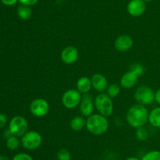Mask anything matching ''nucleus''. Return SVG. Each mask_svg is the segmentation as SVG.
I'll list each match as a JSON object with an SVG mask.
<instances>
[{"instance_id":"nucleus-1","label":"nucleus","mask_w":160,"mask_h":160,"mask_svg":"<svg viewBox=\"0 0 160 160\" xmlns=\"http://www.w3.org/2000/svg\"><path fill=\"white\" fill-rule=\"evenodd\" d=\"M149 112L145 105L134 104L128 109L127 113L128 123L133 128L144 126L148 122Z\"/></svg>"},{"instance_id":"nucleus-2","label":"nucleus","mask_w":160,"mask_h":160,"mask_svg":"<svg viewBox=\"0 0 160 160\" xmlns=\"http://www.w3.org/2000/svg\"><path fill=\"white\" fill-rule=\"evenodd\" d=\"M86 128L88 131L95 136L102 135L109 129V121L104 115L98 114H92L87 118Z\"/></svg>"},{"instance_id":"nucleus-3","label":"nucleus","mask_w":160,"mask_h":160,"mask_svg":"<svg viewBox=\"0 0 160 160\" xmlns=\"http://www.w3.org/2000/svg\"><path fill=\"white\" fill-rule=\"evenodd\" d=\"M94 104L100 115L106 117L110 116L113 112V102L112 98L104 93H101L94 99Z\"/></svg>"},{"instance_id":"nucleus-4","label":"nucleus","mask_w":160,"mask_h":160,"mask_svg":"<svg viewBox=\"0 0 160 160\" xmlns=\"http://www.w3.org/2000/svg\"><path fill=\"white\" fill-rule=\"evenodd\" d=\"M21 144L27 150H35L42 144V136L38 132L34 130L28 131L21 136Z\"/></svg>"},{"instance_id":"nucleus-5","label":"nucleus","mask_w":160,"mask_h":160,"mask_svg":"<svg viewBox=\"0 0 160 160\" xmlns=\"http://www.w3.org/2000/svg\"><path fill=\"white\" fill-rule=\"evenodd\" d=\"M9 130L11 134L20 137L23 136L28 132V122L24 117L16 115L9 122Z\"/></svg>"},{"instance_id":"nucleus-6","label":"nucleus","mask_w":160,"mask_h":160,"mask_svg":"<svg viewBox=\"0 0 160 160\" xmlns=\"http://www.w3.org/2000/svg\"><path fill=\"white\" fill-rule=\"evenodd\" d=\"M82 95L81 93L75 89H67L62 96V104L66 108L73 109L79 106L81 104Z\"/></svg>"},{"instance_id":"nucleus-7","label":"nucleus","mask_w":160,"mask_h":160,"mask_svg":"<svg viewBox=\"0 0 160 160\" xmlns=\"http://www.w3.org/2000/svg\"><path fill=\"white\" fill-rule=\"evenodd\" d=\"M134 99L139 104H151L155 101V92L149 86H142L134 93Z\"/></svg>"},{"instance_id":"nucleus-8","label":"nucleus","mask_w":160,"mask_h":160,"mask_svg":"<svg viewBox=\"0 0 160 160\" xmlns=\"http://www.w3.org/2000/svg\"><path fill=\"white\" fill-rule=\"evenodd\" d=\"M30 111L34 116L38 118L46 115L50 110L48 102L43 98H37L32 100L30 104Z\"/></svg>"},{"instance_id":"nucleus-9","label":"nucleus","mask_w":160,"mask_h":160,"mask_svg":"<svg viewBox=\"0 0 160 160\" xmlns=\"http://www.w3.org/2000/svg\"><path fill=\"white\" fill-rule=\"evenodd\" d=\"M79 52L78 49L72 45L65 47L61 52L60 57L62 62L66 64H73L78 61Z\"/></svg>"},{"instance_id":"nucleus-10","label":"nucleus","mask_w":160,"mask_h":160,"mask_svg":"<svg viewBox=\"0 0 160 160\" xmlns=\"http://www.w3.org/2000/svg\"><path fill=\"white\" fill-rule=\"evenodd\" d=\"M146 9V3L144 0H131L128 5V12L131 16L138 17L142 16Z\"/></svg>"},{"instance_id":"nucleus-11","label":"nucleus","mask_w":160,"mask_h":160,"mask_svg":"<svg viewBox=\"0 0 160 160\" xmlns=\"http://www.w3.org/2000/svg\"><path fill=\"white\" fill-rule=\"evenodd\" d=\"M80 111L84 117H89L93 114L95 104H94L93 98L88 93H85L82 96L81 104H80Z\"/></svg>"},{"instance_id":"nucleus-12","label":"nucleus","mask_w":160,"mask_h":160,"mask_svg":"<svg viewBox=\"0 0 160 160\" xmlns=\"http://www.w3.org/2000/svg\"><path fill=\"white\" fill-rule=\"evenodd\" d=\"M134 44V40L128 35H122L118 36L114 42V46L120 52H125L131 49Z\"/></svg>"},{"instance_id":"nucleus-13","label":"nucleus","mask_w":160,"mask_h":160,"mask_svg":"<svg viewBox=\"0 0 160 160\" xmlns=\"http://www.w3.org/2000/svg\"><path fill=\"white\" fill-rule=\"evenodd\" d=\"M92 80V87L96 91L100 93H103L108 88V82L106 77L100 73L94 74L93 76L91 78Z\"/></svg>"},{"instance_id":"nucleus-14","label":"nucleus","mask_w":160,"mask_h":160,"mask_svg":"<svg viewBox=\"0 0 160 160\" xmlns=\"http://www.w3.org/2000/svg\"><path fill=\"white\" fill-rule=\"evenodd\" d=\"M139 76L131 71H128L126 73L122 75L120 78V86L125 89H131L133 88L138 81Z\"/></svg>"},{"instance_id":"nucleus-15","label":"nucleus","mask_w":160,"mask_h":160,"mask_svg":"<svg viewBox=\"0 0 160 160\" xmlns=\"http://www.w3.org/2000/svg\"><path fill=\"white\" fill-rule=\"evenodd\" d=\"M92 87V80L88 77L83 76L81 77L77 82V89L81 94L88 93Z\"/></svg>"},{"instance_id":"nucleus-16","label":"nucleus","mask_w":160,"mask_h":160,"mask_svg":"<svg viewBox=\"0 0 160 160\" xmlns=\"http://www.w3.org/2000/svg\"><path fill=\"white\" fill-rule=\"evenodd\" d=\"M86 121L87 119L84 117V116L78 115L73 117L71 119L70 122V128L73 130V131H81L82 130L84 127H86Z\"/></svg>"},{"instance_id":"nucleus-17","label":"nucleus","mask_w":160,"mask_h":160,"mask_svg":"<svg viewBox=\"0 0 160 160\" xmlns=\"http://www.w3.org/2000/svg\"><path fill=\"white\" fill-rule=\"evenodd\" d=\"M148 122L156 128H159L160 127V106L156 107L154 109L152 110L149 112V116H148Z\"/></svg>"},{"instance_id":"nucleus-18","label":"nucleus","mask_w":160,"mask_h":160,"mask_svg":"<svg viewBox=\"0 0 160 160\" xmlns=\"http://www.w3.org/2000/svg\"><path fill=\"white\" fill-rule=\"evenodd\" d=\"M17 14L19 17L22 20H28L31 17L32 15V11L30 6H25V5H21L17 9Z\"/></svg>"},{"instance_id":"nucleus-19","label":"nucleus","mask_w":160,"mask_h":160,"mask_svg":"<svg viewBox=\"0 0 160 160\" xmlns=\"http://www.w3.org/2000/svg\"><path fill=\"white\" fill-rule=\"evenodd\" d=\"M20 144H21V141H20L19 137L13 136V135L6 139V147L11 151L17 150L19 146L20 145Z\"/></svg>"},{"instance_id":"nucleus-20","label":"nucleus","mask_w":160,"mask_h":160,"mask_svg":"<svg viewBox=\"0 0 160 160\" xmlns=\"http://www.w3.org/2000/svg\"><path fill=\"white\" fill-rule=\"evenodd\" d=\"M120 93V86L118 84H111L108 86L107 89H106V94L111 98L117 97Z\"/></svg>"},{"instance_id":"nucleus-21","label":"nucleus","mask_w":160,"mask_h":160,"mask_svg":"<svg viewBox=\"0 0 160 160\" xmlns=\"http://www.w3.org/2000/svg\"><path fill=\"white\" fill-rule=\"evenodd\" d=\"M141 160H160V151L152 150L148 152L142 156Z\"/></svg>"},{"instance_id":"nucleus-22","label":"nucleus","mask_w":160,"mask_h":160,"mask_svg":"<svg viewBox=\"0 0 160 160\" xmlns=\"http://www.w3.org/2000/svg\"><path fill=\"white\" fill-rule=\"evenodd\" d=\"M135 136L138 140L141 141H145L148 136V132L145 126L138 127L135 132Z\"/></svg>"},{"instance_id":"nucleus-23","label":"nucleus","mask_w":160,"mask_h":160,"mask_svg":"<svg viewBox=\"0 0 160 160\" xmlns=\"http://www.w3.org/2000/svg\"><path fill=\"white\" fill-rule=\"evenodd\" d=\"M130 71L135 73L138 76H142L145 72V67L142 64H139V63H134L130 66Z\"/></svg>"},{"instance_id":"nucleus-24","label":"nucleus","mask_w":160,"mask_h":160,"mask_svg":"<svg viewBox=\"0 0 160 160\" xmlns=\"http://www.w3.org/2000/svg\"><path fill=\"white\" fill-rule=\"evenodd\" d=\"M58 160H71V154L67 149H59L56 154Z\"/></svg>"},{"instance_id":"nucleus-25","label":"nucleus","mask_w":160,"mask_h":160,"mask_svg":"<svg viewBox=\"0 0 160 160\" xmlns=\"http://www.w3.org/2000/svg\"><path fill=\"white\" fill-rule=\"evenodd\" d=\"M12 160H34L33 157L28 153H18L12 158Z\"/></svg>"},{"instance_id":"nucleus-26","label":"nucleus","mask_w":160,"mask_h":160,"mask_svg":"<svg viewBox=\"0 0 160 160\" xmlns=\"http://www.w3.org/2000/svg\"><path fill=\"white\" fill-rule=\"evenodd\" d=\"M22 5H25V6H31L35 5L36 3L38 2V0H19Z\"/></svg>"},{"instance_id":"nucleus-27","label":"nucleus","mask_w":160,"mask_h":160,"mask_svg":"<svg viewBox=\"0 0 160 160\" xmlns=\"http://www.w3.org/2000/svg\"><path fill=\"white\" fill-rule=\"evenodd\" d=\"M7 123V117L6 115L0 113V128H2Z\"/></svg>"},{"instance_id":"nucleus-28","label":"nucleus","mask_w":160,"mask_h":160,"mask_svg":"<svg viewBox=\"0 0 160 160\" xmlns=\"http://www.w3.org/2000/svg\"><path fill=\"white\" fill-rule=\"evenodd\" d=\"M17 1L18 0H1V2L3 4L8 6H13V5H15L17 3Z\"/></svg>"},{"instance_id":"nucleus-29","label":"nucleus","mask_w":160,"mask_h":160,"mask_svg":"<svg viewBox=\"0 0 160 160\" xmlns=\"http://www.w3.org/2000/svg\"><path fill=\"white\" fill-rule=\"evenodd\" d=\"M155 101H156L159 104H160V89L155 93Z\"/></svg>"},{"instance_id":"nucleus-30","label":"nucleus","mask_w":160,"mask_h":160,"mask_svg":"<svg viewBox=\"0 0 160 160\" xmlns=\"http://www.w3.org/2000/svg\"><path fill=\"white\" fill-rule=\"evenodd\" d=\"M0 160H10V159H9V157H7L6 155H0Z\"/></svg>"},{"instance_id":"nucleus-31","label":"nucleus","mask_w":160,"mask_h":160,"mask_svg":"<svg viewBox=\"0 0 160 160\" xmlns=\"http://www.w3.org/2000/svg\"><path fill=\"white\" fill-rule=\"evenodd\" d=\"M126 160H141V159H140V158H137V157L132 156V157H129V158H127Z\"/></svg>"},{"instance_id":"nucleus-32","label":"nucleus","mask_w":160,"mask_h":160,"mask_svg":"<svg viewBox=\"0 0 160 160\" xmlns=\"http://www.w3.org/2000/svg\"><path fill=\"white\" fill-rule=\"evenodd\" d=\"M144 1L146 3V2H152V1H153V0H144Z\"/></svg>"}]
</instances>
